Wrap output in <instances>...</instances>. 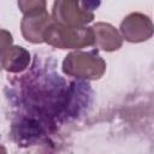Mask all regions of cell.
Here are the masks:
<instances>
[{
	"label": "cell",
	"mask_w": 154,
	"mask_h": 154,
	"mask_svg": "<svg viewBox=\"0 0 154 154\" xmlns=\"http://www.w3.org/2000/svg\"><path fill=\"white\" fill-rule=\"evenodd\" d=\"M43 42L59 49H81L93 46L94 34L90 26L73 28L52 22L43 35Z\"/></svg>",
	"instance_id": "obj_1"
},
{
	"label": "cell",
	"mask_w": 154,
	"mask_h": 154,
	"mask_svg": "<svg viewBox=\"0 0 154 154\" xmlns=\"http://www.w3.org/2000/svg\"><path fill=\"white\" fill-rule=\"evenodd\" d=\"M61 69L67 76L95 81L103 76L106 61L94 52L75 51L65 57Z\"/></svg>",
	"instance_id": "obj_2"
},
{
	"label": "cell",
	"mask_w": 154,
	"mask_h": 154,
	"mask_svg": "<svg viewBox=\"0 0 154 154\" xmlns=\"http://www.w3.org/2000/svg\"><path fill=\"white\" fill-rule=\"evenodd\" d=\"M95 2H83L77 0H58L53 2L52 20L57 24L73 28L85 26L94 19Z\"/></svg>",
	"instance_id": "obj_3"
},
{
	"label": "cell",
	"mask_w": 154,
	"mask_h": 154,
	"mask_svg": "<svg viewBox=\"0 0 154 154\" xmlns=\"http://www.w3.org/2000/svg\"><path fill=\"white\" fill-rule=\"evenodd\" d=\"M154 26L152 19L141 12L128 14L120 23V35L131 43H140L149 40L153 36Z\"/></svg>",
	"instance_id": "obj_4"
},
{
	"label": "cell",
	"mask_w": 154,
	"mask_h": 154,
	"mask_svg": "<svg viewBox=\"0 0 154 154\" xmlns=\"http://www.w3.org/2000/svg\"><path fill=\"white\" fill-rule=\"evenodd\" d=\"M52 17L47 10L25 13L20 22L23 37L31 43H42L47 28L52 24Z\"/></svg>",
	"instance_id": "obj_5"
},
{
	"label": "cell",
	"mask_w": 154,
	"mask_h": 154,
	"mask_svg": "<svg viewBox=\"0 0 154 154\" xmlns=\"http://www.w3.org/2000/svg\"><path fill=\"white\" fill-rule=\"evenodd\" d=\"M90 28L94 34V47L105 52H114L123 46V37L112 24L97 22Z\"/></svg>",
	"instance_id": "obj_6"
},
{
	"label": "cell",
	"mask_w": 154,
	"mask_h": 154,
	"mask_svg": "<svg viewBox=\"0 0 154 154\" xmlns=\"http://www.w3.org/2000/svg\"><path fill=\"white\" fill-rule=\"evenodd\" d=\"M30 53L22 46H11L6 49L1 57L0 61L2 67L12 73H18L24 71L30 64Z\"/></svg>",
	"instance_id": "obj_7"
},
{
	"label": "cell",
	"mask_w": 154,
	"mask_h": 154,
	"mask_svg": "<svg viewBox=\"0 0 154 154\" xmlns=\"http://www.w3.org/2000/svg\"><path fill=\"white\" fill-rule=\"evenodd\" d=\"M47 2L43 0H22L18 1V7L22 11L23 14L30 13V12H36L40 10H46Z\"/></svg>",
	"instance_id": "obj_8"
},
{
	"label": "cell",
	"mask_w": 154,
	"mask_h": 154,
	"mask_svg": "<svg viewBox=\"0 0 154 154\" xmlns=\"http://www.w3.org/2000/svg\"><path fill=\"white\" fill-rule=\"evenodd\" d=\"M12 34L8 30L0 29V55L12 46Z\"/></svg>",
	"instance_id": "obj_9"
},
{
	"label": "cell",
	"mask_w": 154,
	"mask_h": 154,
	"mask_svg": "<svg viewBox=\"0 0 154 154\" xmlns=\"http://www.w3.org/2000/svg\"><path fill=\"white\" fill-rule=\"evenodd\" d=\"M0 154H7L6 148H5L4 146H1V144H0Z\"/></svg>",
	"instance_id": "obj_10"
}]
</instances>
